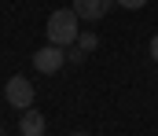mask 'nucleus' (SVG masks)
I'll return each instance as SVG.
<instances>
[{"instance_id": "5", "label": "nucleus", "mask_w": 158, "mask_h": 136, "mask_svg": "<svg viewBox=\"0 0 158 136\" xmlns=\"http://www.w3.org/2000/svg\"><path fill=\"white\" fill-rule=\"evenodd\" d=\"M19 133L22 136H44V114L33 110V107H26L22 110V122H19Z\"/></svg>"}, {"instance_id": "1", "label": "nucleus", "mask_w": 158, "mask_h": 136, "mask_svg": "<svg viewBox=\"0 0 158 136\" xmlns=\"http://www.w3.org/2000/svg\"><path fill=\"white\" fill-rule=\"evenodd\" d=\"M77 22H81V19H77L74 7H59V11H52V15H48V26H44L48 44H59V48L77 44V33H81Z\"/></svg>"}, {"instance_id": "6", "label": "nucleus", "mask_w": 158, "mask_h": 136, "mask_svg": "<svg viewBox=\"0 0 158 136\" xmlns=\"http://www.w3.org/2000/svg\"><path fill=\"white\" fill-rule=\"evenodd\" d=\"M77 48L81 52H96L99 48V37L96 33H77Z\"/></svg>"}, {"instance_id": "10", "label": "nucleus", "mask_w": 158, "mask_h": 136, "mask_svg": "<svg viewBox=\"0 0 158 136\" xmlns=\"http://www.w3.org/2000/svg\"><path fill=\"white\" fill-rule=\"evenodd\" d=\"M70 136H88V133H70Z\"/></svg>"}, {"instance_id": "3", "label": "nucleus", "mask_w": 158, "mask_h": 136, "mask_svg": "<svg viewBox=\"0 0 158 136\" xmlns=\"http://www.w3.org/2000/svg\"><path fill=\"white\" fill-rule=\"evenodd\" d=\"M63 63H66V48L59 44H44L33 52V70H40V74H59Z\"/></svg>"}, {"instance_id": "7", "label": "nucleus", "mask_w": 158, "mask_h": 136, "mask_svg": "<svg viewBox=\"0 0 158 136\" xmlns=\"http://www.w3.org/2000/svg\"><path fill=\"white\" fill-rule=\"evenodd\" d=\"M118 7H125V11H140V7H147V0H114Z\"/></svg>"}, {"instance_id": "4", "label": "nucleus", "mask_w": 158, "mask_h": 136, "mask_svg": "<svg viewBox=\"0 0 158 136\" xmlns=\"http://www.w3.org/2000/svg\"><path fill=\"white\" fill-rule=\"evenodd\" d=\"M110 7H114V0H74V11H77V19H85V22H99Z\"/></svg>"}, {"instance_id": "9", "label": "nucleus", "mask_w": 158, "mask_h": 136, "mask_svg": "<svg viewBox=\"0 0 158 136\" xmlns=\"http://www.w3.org/2000/svg\"><path fill=\"white\" fill-rule=\"evenodd\" d=\"M66 59H70V63H81V59H85V52H81V48H66Z\"/></svg>"}, {"instance_id": "2", "label": "nucleus", "mask_w": 158, "mask_h": 136, "mask_svg": "<svg viewBox=\"0 0 158 136\" xmlns=\"http://www.w3.org/2000/svg\"><path fill=\"white\" fill-rule=\"evenodd\" d=\"M4 99H7L15 110H26V107H33V85H30V77H22V74L7 77V85H4Z\"/></svg>"}, {"instance_id": "8", "label": "nucleus", "mask_w": 158, "mask_h": 136, "mask_svg": "<svg viewBox=\"0 0 158 136\" xmlns=\"http://www.w3.org/2000/svg\"><path fill=\"white\" fill-rule=\"evenodd\" d=\"M147 55H151V63L158 66V33L151 37V44H147Z\"/></svg>"}]
</instances>
